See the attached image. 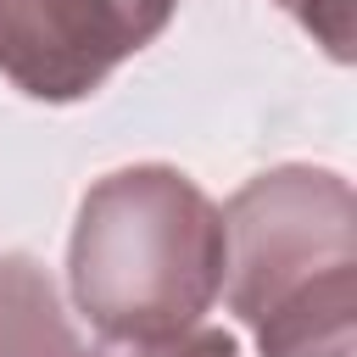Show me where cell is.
<instances>
[{
	"instance_id": "6da1fadb",
	"label": "cell",
	"mask_w": 357,
	"mask_h": 357,
	"mask_svg": "<svg viewBox=\"0 0 357 357\" xmlns=\"http://www.w3.org/2000/svg\"><path fill=\"white\" fill-rule=\"evenodd\" d=\"M218 279L223 218L184 173L134 167L89 190L73 234V290L112 340L184 335Z\"/></svg>"
},
{
	"instance_id": "7a4b0ae2",
	"label": "cell",
	"mask_w": 357,
	"mask_h": 357,
	"mask_svg": "<svg viewBox=\"0 0 357 357\" xmlns=\"http://www.w3.org/2000/svg\"><path fill=\"white\" fill-rule=\"evenodd\" d=\"M335 178L329 173H273L257 178L223 234H234V307L257 324V340L268 357H324L312 340V296H351V284H312V268L351 262V251L318 262L324 240L346 234V201L318 218V201Z\"/></svg>"
},
{
	"instance_id": "3957f363",
	"label": "cell",
	"mask_w": 357,
	"mask_h": 357,
	"mask_svg": "<svg viewBox=\"0 0 357 357\" xmlns=\"http://www.w3.org/2000/svg\"><path fill=\"white\" fill-rule=\"evenodd\" d=\"M178 0H0V73L39 100L89 95Z\"/></svg>"
},
{
	"instance_id": "277c9868",
	"label": "cell",
	"mask_w": 357,
	"mask_h": 357,
	"mask_svg": "<svg viewBox=\"0 0 357 357\" xmlns=\"http://www.w3.org/2000/svg\"><path fill=\"white\" fill-rule=\"evenodd\" d=\"M0 357H84L50 279L28 257H0Z\"/></svg>"
},
{
	"instance_id": "5b68a950",
	"label": "cell",
	"mask_w": 357,
	"mask_h": 357,
	"mask_svg": "<svg viewBox=\"0 0 357 357\" xmlns=\"http://www.w3.org/2000/svg\"><path fill=\"white\" fill-rule=\"evenodd\" d=\"M95 357H234V340L218 335V329H201L190 340L178 335H156V340H112L100 346Z\"/></svg>"
}]
</instances>
